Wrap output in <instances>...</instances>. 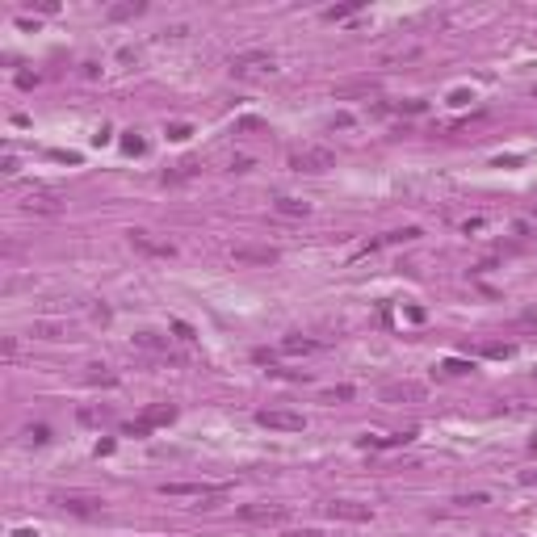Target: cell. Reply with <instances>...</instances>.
Returning a JSON list of instances; mask_svg holds the SVG:
<instances>
[{
    "label": "cell",
    "mask_w": 537,
    "mask_h": 537,
    "mask_svg": "<svg viewBox=\"0 0 537 537\" xmlns=\"http://www.w3.org/2000/svg\"><path fill=\"white\" fill-rule=\"evenodd\" d=\"M286 164L294 173H328L336 164V151L332 147H319V143H306V147H294Z\"/></svg>",
    "instance_id": "obj_1"
},
{
    "label": "cell",
    "mask_w": 537,
    "mask_h": 537,
    "mask_svg": "<svg viewBox=\"0 0 537 537\" xmlns=\"http://www.w3.org/2000/svg\"><path fill=\"white\" fill-rule=\"evenodd\" d=\"M50 504H55L59 512H72V516H105V500L101 496H84V491H50Z\"/></svg>",
    "instance_id": "obj_2"
},
{
    "label": "cell",
    "mask_w": 537,
    "mask_h": 537,
    "mask_svg": "<svg viewBox=\"0 0 537 537\" xmlns=\"http://www.w3.org/2000/svg\"><path fill=\"white\" fill-rule=\"evenodd\" d=\"M231 76L240 80H252V76H273L277 72V59L268 55V50H240V55H231Z\"/></svg>",
    "instance_id": "obj_3"
},
{
    "label": "cell",
    "mask_w": 537,
    "mask_h": 537,
    "mask_svg": "<svg viewBox=\"0 0 537 537\" xmlns=\"http://www.w3.org/2000/svg\"><path fill=\"white\" fill-rule=\"evenodd\" d=\"M231 487L227 482H159V496H189V500H206V508H210V500H223Z\"/></svg>",
    "instance_id": "obj_4"
},
{
    "label": "cell",
    "mask_w": 537,
    "mask_h": 537,
    "mask_svg": "<svg viewBox=\"0 0 537 537\" xmlns=\"http://www.w3.org/2000/svg\"><path fill=\"white\" fill-rule=\"evenodd\" d=\"M428 391H424V382H416V378H399V382H382L378 387V403H420Z\"/></svg>",
    "instance_id": "obj_5"
},
{
    "label": "cell",
    "mask_w": 537,
    "mask_h": 537,
    "mask_svg": "<svg viewBox=\"0 0 537 537\" xmlns=\"http://www.w3.org/2000/svg\"><path fill=\"white\" fill-rule=\"evenodd\" d=\"M256 424L260 428H277V433H302V428H306V420L298 411H290V407H260Z\"/></svg>",
    "instance_id": "obj_6"
},
{
    "label": "cell",
    "mask_w": 537,
    "mask_h": 537,
    "mask_svg": "<svg viewBox=\"0 0 537 537\" xmlns=\"http://www.w3.org/2000/svg\"><path fill=\"white\" fill-rule=\"evenodd\" d=\"M126 240H130V248H135L139 256H151V260H173V256H177V248H173L168 240H155L151 231H139V227H135Z\"/></svg>",
    "instance_id": "obj_7"
},
{
    "label": "cell",
    "mask_w": 537,
    "mask_h": 537,
    "mask_svg": "<svg viewBox=\"0 0 537 537\" xmlns=\"http://www.w3.org/2000/svg\"><path fill=\"white\" fill-rule=\"evenodd\" d=\"M324 512H328L332 520H353V525H365V520H373L369 504H357V500H328V504H324Z\"/></svg>",
    "instance_id": "obj_8"
},
{
    "label": "cell",
    "mask_w": 537,
    "mask_h": 537,
    "mask_svg": "<svg viewBox=\"0 0 537 537\" xmlns=\"http://www.w3.org/2000/svg\"><path fill=\"white\" fill-rule=\"evenodd\" d=\"M240 516H244L248 525H282V520L290 516V508H286V504H244Z\"/></svg>",
    "instance_id": "obj_9"
},
{
    "label": "cell",
    "mask_w": 537,
    "mask_h": 537,
    "mask_svg": "<svg viewBox=\"0 0 537 537\" xmlns=\"http://www.w3.org/2000/svg\"><path fill=\"white\" fill-rule=\"evenodd\" d=\"M130 344H135L139 353H151V357H168V361H181V357L173 353L168 336H159V332H135V336H130Z\"/></svg>",
    "instance_id": "obj_10"
},
{
    "label": "cell",
    "mask_w": 537,
    "mask_h": 537,
    "mask_svg": "<svg viewBox=\"0 0 537 537\" xmlns=\"http://www.w3.org/2000/svg\"><path fill=\"white\" fill-rule=\"evenodd\" d=\"M231 256H235L240 264H264V268L282 260V252H277V248H256V244H235V248H231Z\"/></svg>",
    "instance_id": "obj_11"
},
{
    "label": "cell",
    "mask_w": 537,
    "mask_h": 537,
    "mask_svg": "<svg viewBox=\"0 0 537 537\" xmlns=\"http://www.w3.org/2000/svg\"><path fill=\"white\" fill-rule=\"evenodd\" d=\"M21 210H26V214H59V210H64V197L50 193V189H38V193H30V197L21 202Z\"/></svg>",
    "instance_id": "obj_12"
},
{
    "label": "cell",
    "mask_w": 537,
    "mask_h": 537,
    "mask_svg": "<svg viewBox=\"0 0 537 537\" xmlns=\"http://www.w3.org/2000/svg\"><path fill=\"white\" fill-rule=\"evenodd\" d=\"M30 332L42 336V340H68V336H72V324H59V319H34Z\"/></svg>",
    "instance_id": "obj_13"
},
{
    "label": "cell",
    "mask_w": 537,
    "mask_h": 537,
    "mask_svg": "<svg viewBox=\"0 0 537 537\" xmlns=\"http://www.w3.org/2000/svg\"><path fill=\"white\" fill-rule=\"evenodd\" d=\"M139 420H143L147 428H164V424H173V420H177V407H173V403H151Z\"/></svg>",
    "instance_id": "obj_14"
},
{
    "label": "cell",
    "mask_w": 537,
    "mask_h": 537,
    "mask_svg": "<svg viewBox=\"0 0 537 537\" xmlns=\"http://www.w3.org/2000/svg\"><path fill=\"white\" fill-rule=\"evenodd\" d=\"M273 210L286 214V219H306V214H311V206H306V202H294V197H277Z\"/></svg>",
    "instance_id": "obj_15"
},
{
    "label": "cell",
    "mask_w": 537,
    "mask_h": 537,
    "mask_svg": "<svg viewBox=\"0 0 537 537\" xmlns=\"http://www.w3.org/2000/svg\"><path fill=\"white\" fill-rule=\"evenodd\" d=\"M369 92H378V84H373V80H353V84H340V88H336V101H344V97H369Z\"/></svg>",
    "instance_id": "obj_16"
},
{
    "label": "cell",
    "mask_w": 537,
    "mask_h": 537,
    "mask_svg": "<svg viewBox=\"0 0 537 537\" xmlns=\"http://www.w3.org/2000/svg\"><path fill=\"white\" fill-rule=\"evenodd\" d=\"M147 5H143V0H130V5H114L110 13H105V17H110V21H126V17H139Z\"/></svg>",
    "instance_id": "obj_17"
},
{
    "label": "cell",
    "mask_w": 537,
    "mask_h": 537,
    "mask_svg": "<svg viewBox=\"0 0 537 537\" xmlns=\"http://www.w3.org/2000/svg\"><path fill=\"white\" fill-rule=\"evenodd\" d=\"M353 13H361V0H349V5H332V9H324V21H344V17H353Z\"/></svg>",
    "instance_id": "obj_18"
},
{
    "label": "cell",
    "mask_w": 537,
    "mask_h": 537,
    "mask_svg": "<svg viewBox=\"0 0 537 537\" xmlns=\"http://www.w3.org/2000/svg\"><path fill=\"white\" fill-rule=\"evenodd\" d=\"M319 340H306V336H286L282 340V353H315Z\"/></svg>",
    "instance_id": "obj_19"
},
{
    "label": "cell",
    "mask_w": 537,
    "mask_h": 537,
    "mask_svg": "<svg viewBox=\"0 0 537 537\" xmlns=\"http://www.w3.org/2000/svg\"><path fill=\"white\" fill-rule=\"evenodd\" d=\"M84 382H92V387H114L118 378H114V373H110V369H105V365H88V373H84Z\"/></svg>",
    "instance_id": "obj_20"
},
{
    "label": "cell",
    "mask_w": 537,
    "mask_h": 537,
    "mask_svg": "<svg viewBox=\"0 0 537 537\" xmlns=\"http://www.w3.org/2000/svg\"><path fill=\"white\" fill-rule=\"evenodd\" d=\"M416 55H420V46H395L382 55V64H399V59H416Z\"/></svg>",
    "instance_id": "obj_21"
},
{
    "label": "cell",
    "mask_w": 537,
    "mask_h": 537,
    "mask_svg": "<svg viewBox=\"0 0 537 537\" xmlns=\"http://www.w3.org/2000/svg\"><path fill=\"white\" fill-rule=\"evenodd\" d=\"M193 173H197V164H177V173H164L159 181H164V185H177V181H189Z\"/></svg>",
    "instance_id": "obj_22"
},
{
    "label": "cell",
    "mask_w": 537,
    "mask_h": 537,
    "mask_svg": "<svg viewBox=\"0 0 537 537\" xmlns=\"http://www.w3.org/2000/svg\"><path fill=\"white\" fill-rule=\"evenodd\" d=\"M441 369L449 373V378H462V373H470L474 365H470V361H458V357H449V361H441Z\"/></svg>",
    "instance_id": "obj_23"
},
{
    "label": "cell",
    "mask_w": 537,
    "mask_h": 537,
    "mask_svg": "<svg viewBox=\"0 0 537 537\" xmlns=\"http://www.w3.org/2000/svg\"><path fill=\"white\" fill-rule=\"evenodd\" d=\"M26 437H30L34 445H46V441H50V428H46V424H30V428H26Z\"/></svg>",
    "instance_id": "obj_24"
},
{
    "label": "cell",
    "mask_w": 537,
    "mask_h": 537,
    "mask_svg": "<svg viewBox=\"0 0 537 537\" xmlns=\"http://www.w3.org/2000/svg\"><path fill=\"white\" fill-rule=\"evenodd\" d=\"M122 151H126V155H143V151H147V143H143V139H139V135L130 130V135L122 139Z\"/></svg>",
    "instance_id": "obj_25"
},
{
    "label": "cell",
    "mask_w": 537,
    "mask_h": 537,
    "mask_svg": "<svg viewBox=\"0 0 537 537\" xmlns=\"http://www.w3.org/2000/svg\"><path fill=\"white\" fill-rule=\"evenodd\" d=\"M80 420H84V424H105V420H110V411H92V407H84Z\"/></svg>",
    "instance_id": "obj_26"
},
{
    "label": "cell",
    "mask_w": 537,
    "mask_h": 537,
    "mask_svg": "<svg viewBox=\"0 0 537 537\" xmlns=\"http://www.w3.org/2000/svg\"><path fill=\"white\" fill-rule=\"evenodd\" d=\"M453 504H462V508H478V504H487V496H482V491H474V496H458Z\"/></svg>",
    "instance_id": "obj_27"
},
{
    "label": "cell",
    "mask_w": 537,
    "mask_h": 537,
    "mask_svg": "<svg viewBox=\"0 0 537 537\" xmlns=\"http://www.w3.org/2000/svg\"><path fill=\"white\" fill-rule=\"evenodd\" d=\"M189 135H193L189 122H173V126H168V139H189Z\"/></svg>",
    "instance_id": "obj_28"
},
{
    "label": "cell",
    "mask_w": 537,
    "mask_h": 537,
    "mask_svg": "<svg viewBox=\"0 0 537 537\" xmlns=\"http://www.w3.org/2000/svg\"><path fill=\"white\" fill-rule=\"evenodd\" d=\"M487 357H512V344H482Z\"/></svg>",
    "instance_id": "obj_29"
},
{
    "label": "cell",
    "mask_w": 537,
    "mask_h": 537,
    "mask_svg": "<svg viewBox=\"0 0 537 537\" xmlns=\"http://www.w3.org/2000/svg\"><path fill=\"white\" fill-rule=\"evenodd\" d=\"M122 433H126V437H147V433H151V428H147L143 420H135V424H126V428H122Z\"/></svg>",
    "instance_id": "obj_30"
},
{
    "label": "cell",
    "mask_w": 537,
    "mask_h": 537,
    "mask_svg": "<svg viewBox=\"0 0 537 537\" xmlns=\"http://www.w3.org/2000/svg\"><path fill=\"white\" fill-rule=\"evenodd\" d=\"M173 332H177V340H185V344L193 340V328H189V324H181V319H177V324H173Z\"/></svg>",
    "instance_id": "obj_31"
},
{
    "label": "cell",
    "mask_w": 537,
    "mask_h": 537,
    "mask_svg": "<svg viewBox=\"0 0 537 537\" xmlns=\"http://www.w3.org/2000/svg\"><path fill=\"white\" fill-rule=\"evenodd\" d=\"M0 353H5V361H13V357H17V340H13V336H5V344H0Z\"/></svg>",
    "instance_id": "obj_32"
},
{
    "label": "cell",
    "mask_w": 537,
    "mask_h": 537,
    "mask_svg": "<svg viewBox=\"0 0 537 537\" xmlns=\"http://www.w3.org/2000/svg\"><path fill=\"white\" fill-rule=\"evenodd\" d=\"M399 110H403V114H424V110H428V105H424V101H403V105H399Z\"/></svg>",
    "instance_id": "obj_33"
},
{
    "label": "cell",
    "mask_w": 537,
    "mask_h": 537,
    "mask_svg": "<svg viewBox=\"0 0 537 537\" xmlns=\"http://www.w3.org/2000/svg\"><path fill=\"white\" fill-rule=\"evenodd\" d=\"M282 537H324V533H319V529H286Z\"/></svg>",
    "instance_id": "obj_34"
},
{
    "label": "cell",
    "mask_w": 537,
    "mask_h": 537,
    "mask_svg": "<svg viewBox=\"0 0 537 537\" xmlns=\"http://www.w3.org/2000/svg\"><path fill=\"white\" fill-rule=\"evenodd\" d=\"M0 173H5V177H17V155H5V164H0Z\"/></svg>",
    "instance_id": "obj_35"
},
{
    "label": "cell",
    "mask_w": 537,
    "mask_h": 537,
    "mask_svg": "<svg viewBox=\"0 0 537 537\" xmlns=\"http://www.w3.org/2000/svg\"><path fill=\"white\" fill-rule=\"evenodd\" d=\"M328 399H353V387H332Z\"/></svg>",
    "instance_id": "obj_36"
},
{
    "label": "cell",
    "mask_w": 537,
    "mask_h": 537,
    "mask_svg": "<svg viewBox=\"0 0 537 537\" xmlns=\"http://www.w3.org/2000/svg\"><path fill=\"white\" fill-rule=\"evenodd\" d=\"M50 155H55V159H68V164H80V155H76V151H50Z\"/></svg>",
    "instance_id": "obj_37"
},
{
    "label": "cell",
    "mask_w": 537,
    "mask_h": 537,
    "mask_svg": "<svg viewBox=\"0 0 537 537\" xmlns=\"http://www.w3.org/2000/svg\"><path fill=\"white\" fill-rule=\"evenodd\" d=\"M520 482H525V487H537V470H525V474H520Z\"/></svg>",
    "instance_id": "obj_38"
},
{
    "label": "cell",
    "mask_w": 537,
    "mask_h": 537,
    "mask_svg": "<svg viewBox=\"0 0 537 537\" xmlns=\"http://www.w3.org/2000/svg\"><path fill=\"white\" fill-rule=\"evenodd\" d=\"M13 537H38L34 529H13Z\"/></svg>",
    "instance_id": "obj_39"
},
{
    "label": "cell",
    "mask_w": 537,
    "mask_h": 537,
    "mask_svg": "<svg viewBox=\"0 0 537 537\" xmlns=\"http://www.w3.org/2000/svg\"><path fill=\"white\" fill-rule=\"evenodd\" d=\"M529 382H533V387H537V369H533V373H529Z\"/></svg>",
    "instance_id": "obj_40"
}]
</instances>
